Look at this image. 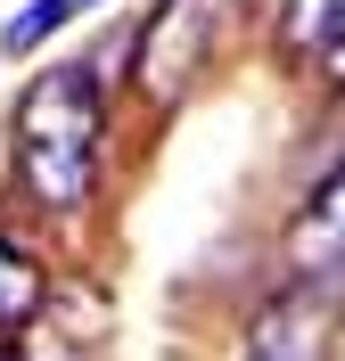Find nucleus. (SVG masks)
Masks as SVG:
<instances>
[{
	"mask_svg": "<svg viewBox=\"0 0 345 361\" xmlns=\"http://www.w3.org/2000/svg\"><path fill=\"white\" fill-rule=\"evenodd\" d=\"M17 173L25 197L66 214L99 180V74L91 66H49L17 99Z\"/></svg>",
	"mask_w": 345,
	"mask_h": 361,
	"instance_id": "obj_1",
	"label": "nucleus"
},
{
	"mask_svg": "<svg viewBox=\"0 0 345 361\" xmlns=\"http://www.w3.org/2000/svg\"><path fill=\"white\" fill-rule=\"evenodd\" d=\"M214 25H222V0H157V17L132 33V82H140V99L173 107V99L198 82V66H206Z\"/></svg>",
	"mask_w": 345,
	"mask_h": 361,
	"instance_id": "obj_2",
	"label": "nucleus"
},
{
	"mask_svg": "<svg viewBox=\"0 0 345 361\" xmlns=\"http://www.w3.org/2000/svg\"><path fill=\"white\" fill-rule=\"evenodd\" d=\"M329 353H337V304H329V288H288L255 312L238 361H329Z\"/></svg>",
	"mask_w": 345,
	"mask_h": 361,
	"instance_id": "obj_3",
	"label": "nucleus"
},
{
	"mask_svg": "<svg viewBox=\"0 0 345 361\" xmlns=\"http://www.w3.org/2000/svg\"><path fill=\"white\" fill-rule=\"evenodd\" d=\"M288 247H296L304 271H329L345 255V164H329L313 180V197L296 205V230H288Z\"/></svg>",
	"mask_w": 345,
	"mask_h": 361,
	"instance_id": "obj_4",
	"label": "nucleus"
},
{
	"mask_svg": "<svg viewBox=\"0 0 345 361\" xmlns=\"http://www.w3.org/2000/svg\"><path fill=\"white\" fill-rule=\"evenodd\" d=\"M33 312H42V263L25 247H8V230H0V329H17Z\"/></svg>",
	"mask_w": 345,
	"mask_h": 361,
	"instance_id": "obj_5",
	"label": "nucleus"
},
{
	"mask_svg": "<svg viewBox=\"0 0 345 361\" xmlns=\"http://www.w3.org/2000/svg\"><path fill=\"white\" fill-rule=\"evenodd\" d=\"M288 42L304 58H329L345 42V0H288Z\"/></svg>",
	"mask_w": 345,
	"mask_h": 361,
	"instance_id": "obj_6",
	"label": "nucleus"
},
{
	"mask_svg": "<svg viewBox=\"0 0 345 361\" xmlns=\"http://www.w3.org/2000/svg\"><path fill=\"white\" fill-rule=\"evenodd\" d=\"M83 8H91V0H33V8H17V17H8L0 49H8V58H33V49H42V33H58L66 17H83Z\"/></svg>",
	"mask_w": 345,
	"mask_h": 361,
	"instance_id": "obj_7",
	"label": "nucleus"
},
{
	"mask_svg": "<svg viewBox=\"0 0 345 361\" xmlns=\"http://www.w3.org/2000/svg\"><path fill=\"white\" fill-rule=\"evenodd\" d=\"M17 361H74V345H66V337H58V329L42 320V329H33V337L17 345Z\"/></svg>",
	"mask_w": 345,
	"mask_h": 361,
	"instance_id": "obj_8",
	"label": "nucleus"
},
{
	"mask_svg": "<svg viewBox=\"0 0 345 361\" xmlns=\"http://www.w3.org/2000/svg\"><path fill=\"white\" fill-rule=\"evenodd\" d=\"M329 74H337V82H345V42H337V49H329Z\"/></svg>",
	"mask_w": 345,
	"mask_h": 361,
	"instance_id": "obj_9",
	"label": "nucleus"
}]
</instances>
